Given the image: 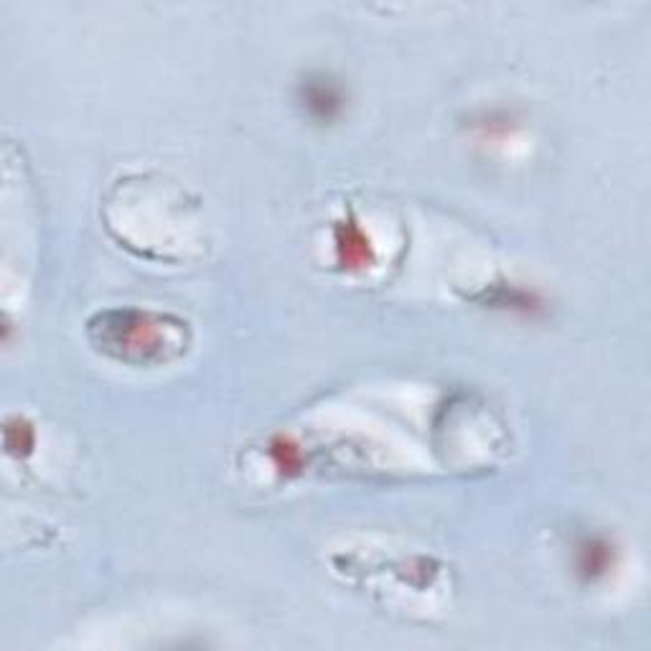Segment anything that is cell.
<instances>
[{
	"instance_id": "cell-2",
	"label": "cell",
	"mask_w": 651,
	"mask_h": 651,
	"mask_svg": "<svg viewBox=\"0 0 651 651\" xmlns=\"http://www.w3.org/2000/svg\"><path fill=\"white\" fill-rule=\"evenodd\" d=\"M296 102L300 107L303 118L318 128H332V125L342 122L349 107V92L342 79L332 71L316 69L308 71L296 87Z\"/></svg>"
},
{
	"instance_id": "cell-5",
	"label": "cell",
	"mask_w": 651,
	"mask_h": 651,
	"mask_svg": "<svg viewBox=\"0 0 651 651\" xmlns=\"http://www.w3.org/2000/svg\"><path fill=\"white\" fill-rule=\"evenodd\" d=\"M489 306L492 308H502V310H512V314L520 316H540L545 314V300L537 290L532 288H522V285H496L494 296L489 298Z\"/></svg>"
},
{
	"instance_id": "cell-8",
	"label": "cell",
	"mask_w": 651,
	"mask_h": 651,
	"mask_svg": "<svg viewBox=\"0 0 651 651\" xmlns=\"http://www.w3.org/2000/svg\"><path fill=\"white\" fill-rule=\"evenodd\" d=\"M36 445V433L33 427L21 421V417H16V421H8L6 425V448L8 453H13V456H29Z\"/></svg>"
},
{
	"instance_id": "cell-6",
	"label": "cell",
	"mask_w": 651,
	"mask_h": 651,
	"mask_svg": "<svg viewBox=\"0 0 651 651\" xmlns=\"http://www.w3.org/2000/svg\"><path fill=\"white\" fill-rule=\"evenodd\" d=\"M267 456H270L275 471L283 479H296L306 468V458H303L300 445L290 438V435H275V438L267 443Z\"/></svg>"
},
{
	"instance_id": "cell-3",
	"label": "cell",
	"mask_w": 651,
	"mask_h": 651,
	"mask_svg": "<svg viewBox=\"0 0 651 651\" xmlns=\"http://www.w3.org/2000/svg\"><path fill=\"white\" fill-rule=\"evenodd\" d=\"M621 550L617 540L605 532H583L573 542V575L585 588L603 585L617 573Z\"/></svg>"
},
{
	"instance_id": "cell-1",
	"label": "cell",
	"mask_w": 651,
	"mask_h": 651,
	"mask_svg": "<svg viewBox=\"0 0 651 651\" xmlns=\"http://www.w3.org/2000/svg\"><path fill=\"white\" fill-rule=\"evenodd\" d=\"M160 320L140 310H118L107 314L100 326V344L107 352L118 354L120 359L148 362L160 354V344L166 336L160 332Z\"/></svg>"
},
{
	"instance_id": "cell-4",
	"label": "cell",
	"mask_w": 651,
	"mask_h": 651,
	"mask_svg": "<svg viewBox=\"0 0 651 651\" xmlns=\"http://www.w3.org/2000/svg\"><path fill=\"white\" fill-rule=\"evenodd\" d=\"M334 253L338 267L349 273L369 270V267L377 263V253H374L372 239L354 217L342 219L334 225Z\"/></svg>"
},
{
	"instance_id": "cell-7",
	"label": "cell",
	"mask_w": 651,
	"mask_h": 651,
	"mask_svg": "<svg viewBox=\"0 0 651 651\" xmlns=\"http://www.w3.org/2000/svg\"><path fill=\"white\" fill-rule=\"evenodd\" d=\"M471 128H476L484 138H506L520 128V118L512 110L494 107V110H481L479 118L471 122Z\"/></svg>"
}]
</instances>
